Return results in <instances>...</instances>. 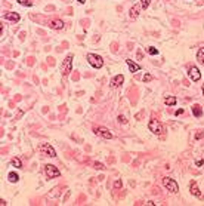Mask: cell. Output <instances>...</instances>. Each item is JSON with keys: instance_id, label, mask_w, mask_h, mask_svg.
Instances as JSON below:
<instances>
[{"instance_id": "obj_1", "label": "cell", "mask_w": 204, "mask_h": 206, "mask_svg": "<svg viewBox=\"0 0 204 206\" xmlns=\"http://www.w3.org/2000/svg\"><path fill=\"white\" fill-rule=\"evenodd\" d=\"M73 55H68L64 61H62V64H61V71H62V76H68L71 73V70H73Z\"/></svg>"}, {"instance_id": "obj_2", "label": "cell", "mask_w": 204, "mask_h": 206, "mask_svg": "<svg viewBox=\"0 0 204 206\" xmlns=\"http://www.w3.org/2000/svg\"><path fill=\"white\" fill-rule=\"evenodd\" d=\"M87 61H89V64L93 68H102L104 67V59H102V56H99L96 54H89L87 55Z\"/></svg>"}, {"instance_id": "obj_3", "label": "cell", "mask_w": 204, "mask_h": 206, "mask_svg": "<svg viewBox=\"0 0 204 206\" xmlns=\"http://www.w3.org/2000/svg\"><path fill=\"white\" fill-rule=\"evenodd\" d=\"M163 185L167 188L170 193H177L179 191V185H177V183L175 181V179H172V178H164L163 179Z\"/></svg>"}, {"instance_id": "obj_4", "label": "cell", "mask_w": 204, "mask_h": 206, "mask_svg": "<svg viewBox=\"0 0 204 206\" xmlns=\"http://www.w3.org/2000/svg\"><path fill=\"white\" fill-rule=\"evenodd\" d=\"M45 174H46V176H47L49 179L56 178V176L61 175L59 169H58V168H55L53 165H46V166H45Z\"/></svg>"}, {"instance_id": "obj_5", "label": "cell", "mask_w": 204, "mask_h": 206, "mask_svg": "<svg viewBox=\"0 0 204 206\" xmlns=\"http://www.w3.org/2000/svg\"><path fill=\"white\" fill-rule=\"evenodd\" d=\"M148 127H149V131L154 132L155 135L163 134V125H161L158 120H154V119H152L151 122H149V125H148Z\"/></svg>"}, {"instance_id": "obj_6", "label": "cell", "mask_w": 204, "mask_h": 206, "mask_svg": "<svg viewBox=\"0 0 204 206\" xmlns=\"http://www.w3.org/2000/svg\"><path fill=\"white\" fill-rule=\"evenodd\" d=\"M95 134L99 135V136H102V138H105V140H111V138H113V134L109 132L107 127H96Z\"/></svg>"}, {"instance_id": "obj_7", "label": "cell", "mask_w": 204, "mask_h": 206, "mask_svg": "<svg viewBox=\"0 0 204 206\" xmlns=\"http://www.w3.org/2000/svg\"><path fill=\"white\" fill-rule=\"evenodd\" d=\"M40 150L43 151V153H46L49 157H56V151L53 150L52 145H49V144H43V145L40 147Z\"/></svg>"}, {"instance_id": "obj_8", "label": "cell", "mask_w": 204, "mask_h": 206, "mask_svg": "<svg viewBox=\"0 0 204 206\" xmlns=\"http://www.w3.org/2000/svg\"><path fill=\"white\" fill-rule=\"evenodd\" d=\"M189 77L194 80V82H198L200 79H201V73H200V70L195 65H192L191 68H189Z\"/></svg>"}, {"instance_id": "obj_9", "label": "cell", "mask_w": 204, "mask_h": 206, "mask_svg": "<svg viewBox=\"0 0 204 206\" xmlns=\"http://www.w3.org/2000/svg\"><path fill=\"white\" fill-rule=\"evenodd\" d=\"M124 82V76L123 74H117L113 77V80H111V88H118V86H121Z\"/></svg>"}, {"instance_id": "obj_10", "label": "cell", "mask_w": 204, "mask_h": 206, "mask_svg": "<svg viewBox=\"0 0 204 206\" xmlns=\"http://www.w3.org/2000/svg\"><path fill=\"white\" fill-rule=\"evenodd\" d=\"M139 13H141V5H135L130 7V12H129L130 19H136L139 16Z\"/></svg>"}, {"instance_id": "obj_11", "label": "cell", "mask_w": 204, "mask_h": 206, "mask_svg": "<svg viewBox=\"0 0 204 206\" xmlns=\"http://www.w3.org/2000/svg\"><path fill=\"white\" fill-rule=\"evenodd\" d=\"M189 191H191L192 196H195V197H198V199H201V191L198 190V185H197V183H195V181L191 183V185H189Z\"/></svg>"}, {"instance_id": "obj_12", "label": "cell", "mask_w": 204, "mask_h": 206, "mask_svg": "<svg viewBox=\"0 0 204 206\" xmlns=\"http://www.w3.org/2000/svg\"><path fill=\"white\" fill-rule=\"evenodd\" d=\"M49 27L53 30H61L64 27V22L61 19H52V21H49Z\"/></svg>"}, {"instance_id": "obj_13", "label": "cell", "mask_w": 204, "mask_h": 206, "mask_svg": "<svg viewBox=\"0 0 204 206\" xmlns=\"http://www.w3.org/2000/svg\"><path fill=\"white\" fill-rule=\"evenodd\" d=\"M126 64H127V67L130 68V73H136V71H139V70H141V65L135 64L133 61H130V59H127V61H126Z\"/></svg>"}, {"instance_id": "obj_14", "label": "cell", "mask_w": 204, "mask_h": 206, "mask_svg": "<svg viewBox=\"0 0 204 206\" xmlns=\"http://www.w3.org/2000/svg\"><path fill=\"white\" fill-rule=\"evenodd\" d=\"M3 18H5V19H9V21H13V22H18V21H19V15L15 13V12H12V13H5Z\"/></svg>"}, {"instance_id": "obj_15", "label": "cell", "mask_w": 204, "mask_h": 206, "mask_svg": "<svg viewBox=\"0 0 204 206\" xmlns=\"http://www.w3.org/2000/svg\"><path fill=\"white\" fill-rule=\"evenodd\" d=\"M192 113H194V116H195V117H201L203 110H201V107H200L198 104H195V105L192 107Z\"/></svg>"}, {"instance_id": "obj_16", "label": "cell", "mask_w": 204, "mask_h": 206, "mask_svg": "<svg viewBox=\"0 0 204 206\" xmlns=\"http://www.w3.org/2000/svg\"><path fill=\"white\" fill-rule=\"evenodd\" d=\"M197 61L204 65V48H201L198 52H197Z\"/></svg>"}, {"instance_id": "obj_17", "label": "cell", "mask_w": 204, "mask_h": 206, "mask_svg": "<svg viewBox=\"0 0 204 206\" xmlns=\"http://www.w3.org/2000/svg\"><path fill=\"white\" fill-rule=\"evenodd\" d=\"M164 102H166V105H175L176 104V97H167L164 99Z\"/></svg>"}, {"instance_id": "obj_18", "label": "cell", "mask_w": 204, "mask_h": 206, "mask_svg": "<svg viewBox=\"0 0 204 206\" xmlns=\"http://www.w3.org/2000/svg\"><path fill=\"white\" fill-rule=\"evenodd\" d=\"M12 166H13V168H22V162H21L18 157H13V159H12Z\"/></svg>"}, {"instance_id": "obj_19", "label": "cell", "mask_w": 204, "mask_h": 206, "mask_svg": "<svg viewBox=\"0 0 204 206\" xmlns=\"http://www.w3.org/2000/svg\"><path fill=\"white\" fill-rule=\"evenodd\" d=\"M7 178H9V181H11V183H18V179H19L18 174H15V172H11Z\"/></svg>"}, {"instance_id": "obj_20", "label": "cell", "mask_w": 204, "mask_h": 206, "mask_svg": "<svg viewBox=\"0 0 204 206\" xmlns=\"http://www.w3.org/2000/svg\"><path fill=\"white\" fill-rule=\"evenodd\" d=\"M18 3L21 6H27V7H31L33 6V2H30V0H18Z\"/></svg>"}, {"instance_id": "obj_21", "label": "cell", "mask_w": 204, "mask_h": 206, "mask_svg": "<svg viewBox=\"0 0 204 206\" xmlns=\"http://www.w3.org/2000/svg\"><path fill=\"white\" fill-rule=\"evenodd\" d=\"M148 54H149V55H158V49L154 48V46H149V48H148Z\"/></svg>"}, {"instance_id": "obj_22", "label": "cell", "mask_w": 204, "mask_h": 206, "mask_svg": "<svg viewBox=\"0 0 204 206\" xmlns=\"http://www.w3.org/2000/svg\"><path fill=\"white\" fill-rule=\"evenodd\" d=\"M149 3H151V0H141V7H142V9H147V7L149 6Z\"/></svg>"}, {"instance_id": "obj_23", "label": "cell", "mask_w": 204, "mask_h": 206, "mask_svg": "<svg viewBox=\"0 0 204 206\" xmlns=\"http://www.w3.org/2000/svg\"><path fill=\"white\" fill-rule=\"evenodd\" d=\"M93 168H95V169H98V170H102V169H105V166L102 165V163H99V162H95V163H93Z\"/></svg>"}, {"instance_id": "obj_24", "label": "cell", "mask_w": 204, "mask_h": 206, "mask_svg": "<svg viewBox=\"0 0 204 206\" xmlns=\"http://www.w3.org/2000/svg\"><path fill=\"white\" fill-rule=\"evenodd\" d=\"M118 122H120L121 125H126V123H127V119L121 114V116H118Z\"/></svg>"}, {"instance_id": "obj_25", "label": "cell", "mask_w": 204, "mask_h": 206, "mask_svg": "<svg viewBox=\"0 0 204 206\" xmlns=\"http://www.w3.org/2000/svg\"><path fill=\"white\" fill-rule=\"evenodd\" d=\"M151 79H152L151 74H145V76H143V82H149Z\"/></svg>"}, {"instance_id": "obj_26", "label": "cell", "mask_w": 204, "mask_h": 206, "mask_svg": "<svg viewBox=\"0 0 204 206\" xmlns=\"http://www.w3.org/2000/svg\"><path fill=\"white\" fill-rule=\"evenodd\" d=\"M195 138H197V140H201V138H204V132L201 131V132H198L197 135H195Z\"/></svg>"}, {"instance_id": "obj_27", "label": "cell", "mask_w": 204, "mask_h": 206, "mask_svg": "<svg viewBox=\"0 0 204 206\" xmlns=\"http://www.w3.org/2000/svg\"><path fill=\"white\" fill-rule=\"evenodd\" d=\"M195 165H197V166H203L204 165V160L201 159V160H195Z\"/></svg>"}, {"instance_id": "obj_28", "label": "cell", "mask_w": 204, "mask_h": 206, "mask_svg": "<svg viewBox=\"0 0 204 206\" xmlns=\"http://www.w3.org/2000/svg\"><path fill=\"white\" fill-rule=\"evenodd\" d=\"M114 187H115V188H120V187H121V181H120V179L114 183Z\"/></svg>"}, {"instance_id": "obj_29", "label": "cell", "mask_w": 204, "mask_h": 206, "mask_svg": "<svg viewBox=\"0 0 204 206\" xmlns=\"http://www.w3.org/2000/svg\"><path fill=\"white\" fill-rule=\"evenodd\" d=\"M175 114H176V116H181V114H183V110H182V108H181V110H176V111H175Z\"/></svg>"}, {"instance_id": "obj_30", "label": "cell", "mask_w": 204, "mask_h": 206, "mask_svg": "<svg viewBox=\"0 0 204 206\" xmlns=\"http://www.w3.org/2000/svg\"><path fill=\"white\" fill-rule=\"evenodd\" d=\"M143 58V55H142V52H141V50H139V52H138V59H139V61H141V59Z\"/></svg>"}, {"instance_id": "obj_31", "label": "cell", "mask_w": 204, "mask_h": 206, "mask_svg": "<svg viewBox=\"0 0 204 206\" xmlns=\"http://www.w3.org/2000/svg\"><path fill=\"white\" fill-rule=\"evenodd\" d=\"M77 2H79V3H84V2H86V0H77Z\"/></svg>"}, {"instance_id": "obj_32", "label": "cell", "mask_w": 204, "mask_h": 206, "mask_svg": "<svg viewBox=\"0 0 204 206\" xmlns=\"http://www.w3.org/2000/svg\"><path fill=\"white\" fill-rule=\"evenodd\" d=\"M203 95H204V85H203Z\"/></svg>"}]
</instances>
